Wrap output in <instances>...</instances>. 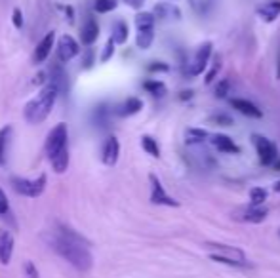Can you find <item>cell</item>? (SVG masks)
<instances>
[{
    "label": "cell",
    "mask_w": 280,
    "mask_h": 278,
    "mask_svg": "<svg viewBox=\"0 0 280 278\" xmlns=\"http://www.w3.org/2000/svg\"><path fill=\"white\" fill-rule=\"evenodd\" d=\"M48 244L56 254L61 255L67 263H71L80 273H88L94 267V255L90 254V250L82 244L69 240V238H63L61 234L48 236Z\"/></svg>",
    "instance_id": "6da1fadb"
},
{
    "label": "cell",
    "mask_w": 280,
    "mask_h": 278,
    "mask_svg": "<svg viewBox=\"0 0 280 278\" xmlns=\"http://www.w3.org/2000/svg\"><path fill=\"white\" fill-rule=\"evenodd\" d=\"M57 96H59V92L56 86L46 84L44 88H40V92L23 107V118L33 126L44 122L54 109Z\"/></svg>",
    "instance_id": "7a4b0ae2"
},
{
    "label": "cell",
    "mask_w": 280,
    "mask_h": 278,
    "mask_svg": "<svg viewBox=\"0 0 280 278\" xmlns=\"http://www.w3.org/2000/svg\"><path fill=\"white\" fill-rule=\"evenodd\" d=\"M65 147H69V130H67V124L65 122H59L48 133L46 143H44V151H46L48 158H52L56 157L61 149H65Z\"/></svg>",
    "instance_id": "3957f363"
},
{
    "label": "cell",
    "mask_w": 280,
    "mask_h": 278,
    "mask_svg": "<svg viewBox=\"0 0 280 278\" xmlns=\"http://www.w3.org/2000/svg\"><path fill=\"white\" fill-rule=\"evenodd\" d=\"M46 173L38 175L37 179H25V177H12V187L23 196L29 198H38L40 194L46 191Z\"/></svg>",
    "instance_id": "277c9868"
},
{
    "label": "cell",
    "mask_w": 280,
    "mask_h": 278,
    "mask_svg": "<svg viewBox=\"0 0 280 278\" xmlns=\"http://www.w3.org/2000/svg\"><path fill=\"white\" fill-rule=\"evenodd\" d=\"M252 143L256 147L257 158H259V162H261L263 166H271V164L277 162L279 151H277V145H275L271 139L259 135V133H254V135H252Z\"/></svg>",
    "instance_id": "5b68a950"
},
{
    "label": "cell",
    "mask_w": 280,
    "mask_h": 278,
    "mask_svg": "<svg viewBox=\"0 0 280 278\" xmlns=\"http://www.w3.org/2000/svg\"><path fill=\"white\" fill-rule=\"evenodd\" d=\"M149 181H151V196H149L151 204L168 206V208H177L179 206V202L171 194L166 193V189H164V185H162V181L159 179L157 173H151L149 175Z\"/></svg>",
    "instance_id": "8992f818"
},
{
    "label": "cell",
    "mask_w": 280,
    "mask_h": 278,
    "mask_svg": "<svg viewBox=\"0 0 280 278\" xmlns=\"http://www.w3.org/2000/svg\"><path fill=\"white\" fill-rule=\"evenodd\" d=\"M212 48H214L212 42H204V44H200L196 48L195 56H193V59L189 63V71H187L189 76H200V74L206 71L208 61L212 57Z\"/></svg>",
    "instance_id": "52a82bcc"
},
{
    "label": "cell",
    "mask_w": 280,
    "mask_h": 278,
    "mask_svg": "<svg viewBox=\"0 0 280 278\" xmlns=\"http://www.w3.org/2000/svg\"><path fill=\"white\" fill-rule=\"evenodd\" d=\"M204 248L210 250V254L220 255V257H225V259H232V261H238L242 263L244 267H248V261H246V255L240 248H234V246H227V244H212V242H206Z\"/></svg>",
    "instance_id": "ba28073f"
},
{
    "label": "cell",
    "mask_w": 280,
    "mask_h": 278,
    "mask_svg": "<svg viewBox=\"0 0 280 278\" xmlns=\"http://www.w3.org/2000/svg\"><path fill=\"white\" fill-rule=\"evenodd\" d=\"M80 54V44L71 35H63L57 40V59L59 63H69Z\"/></svg>",
    "instance_id": "9c48e42d"
},
{
    "label": "cell",
    "mask_w": 280,
    "mask_h": 278,
    "mask_svg": "<svg viewBox=\"0 0 280 278\" xmlns=\"http://www.w3.org/2000/svg\"><path fill=\"white\" fill-rule=\"evenodd\" d=\"M210 143H212V147H214L218 153H223V155H240V151H242V149L236 145L229 135H225V133H216V135H212Z\"/></svg>",
    "instance_id": "30bf717a"
},
{
    "label": "cell",
    "mask_w": 280,
    "mask_h": 278,
    "mask_svg": "<svg viewBox=\"0 0 280 278\" xmlns=\"http://www.w3.org/2000/svg\"><path fill=\"white\" fill-rule=\"evenodd\" d=\"M118 157H120V143L114 135H111L101 149V160L105 166H114L118 162Z\"/></svg>",
    "instance_id": "8fae6325"
},
{
    "label": "cell",
    "mask_w": 280,
    "mask_h": 278,
    "mask_svg": "<svg viewBox=\"0 0 280 278\" xmlns=\"http://www.w3.org/2000/svg\"><path fill=\"white\" fill-rule=\"evenodd\" d=\"M54 44H56V31H50V33H46V37L37 44L33 61H35L37 65H42L44 61L48 59V56H50V52H52V48H54Z\"/></svg>",
    "instance_id": "7c38bea8"
},
{
    "label": "cell",
    "mask_w": 280,
    "mask_h": 278,
    "mask_svg": "<svg viewBox=\"0 0 280 278\" xmlns=\"http://www.w3.org/2000/svg\"><path fill=\"white\" fill-rule=\"evenodd\" d=\"M256 15L265 23L277 21V17L280 15V0H267V2L256 6Z\"/></svg>",
    "instance_id": "4fadbf2b"
},
{
    "label": "cell",
    "mask_w": 280,
    "mask_h": 278,
    "mask_svg": "<svg viewBox=\"0 0 280 278\" xmlns=\"http://www.w3.org/2000/svg\"><path fill=\"white\" fill-rule=\"evenodd\" d=\"M232 109H236L240 114L248 116V118H263V111L259 109L257 105H254L252 101L242 99V97H232L231 99Z\"/></svg>",
    "instance_id": "5bb4252c"
},
{
    "label": "cell",
    "mask_w": 280,
    "mask_h": 278,
    "mask_svg": "<svg viewBox=\"0 0 280 278\" xmlns=\"http://www.w3.org/2000/svg\"><path fill=\"white\" fill-rule=\"evenodd\" d=\"M61 65H63V63H57V61H56V65L50 69L48 84L56 86L59 94H65V92L69 90V78H67V73L63 71V67H61Z\"/></svg>",
    "instance_id": "9a60e30c"
},
{
    "label": "cell",
    "mask_w": 280,
    "mask_h": 278,
    "mask_svg": "<svg viewBox=\"0 0 280 278\" xmlns=\"http://www.w3.org/2000/svg\"><path fill=\"white\" fill-rule=\"evenodd\" d=\"M13 255V236L8 230L0 229V263L10 265Z\"/></svg>",
    "instance_id": "2e32d148"
},
{
    "label": "cell",
    "mask_w": 280,
    "mask_h": 278,
    "mask_svg": "<svg viewBox=\"0 0 280 278\" xmlns=\"http://www.w3.org/2000/svg\"><path fill=\"white\" fill-rule=\"evenodd\" d=\"M153 13H155V17H160V19H171V17L173 19H179L181 17L179 8L173 6L171 2H160V4H157Z\"/></svg>",
    "instance_id": "e0dca14e"
},
{
    "label": "cell",
    "mask_w": 280,
    "mask_h": 278,
    "mask_svg": "<svg viewBox=\"0 0 280 278\" xmlns=\"http://www.w3.org/2000/svg\"><path fill=\"white\" fill-rule=\"evenodd\" d=\"M99 37V25L98 21L94 19V17H90L88 21H86L84 29H82V35H80V38H82V44H84L86 48L88 46H92L96 40H98Z\"/></svg>",
    "instance_id": "ac0fdd59"
},
{
    "label": "cell",
    "mask_w": 280,
    "mask_h": 278,
    "mask_svg": "<svg viewBox=\"0 0 280 278\" xmlns=\"http://www.w3.org/2000/svg\"><path fill=\"white\" fill-rule=\"evenodd\" d=\"M12 135L13 128L8 124L4 128H0V166L6 164V158H8V147L12 143Z\"/></svg>",
    "instance_id": "d6986e66"
},
{
    "label": "cell",
    "mask_w": 280,
    "mask_h": 278,
    "mask_svg": "<svg viewBox=\"0 0 280 278\" xmlns=\"http://www.w3.org/2000/svg\"><path fill=\"white\" fill-rule=\"evenodd\" d=\"M141 109H143V101L139 97H128L120 107H118L116 112H118V116H134Z\"/></svg>",
    "instance_id": "ffe728a7"
},
{
    "label": "cell",
    "mask_w": 280,
    "mask_h": 278,
    "mask_svg": "<svg viewBox=\"0 0 280 278\" xmlns=\"http://www.w3.org/2000/svg\"><path fill=\"white\" fill-rule=\"evenodd\" d=\"M50 162H52V168H54L56 173H65L67 168H69V147L61 149L56 157L50 158Z\"/></svg>",
    "instance_id": "44dd1931"
},
{
    "label": "cell",
    "mask_w": 280,
    "mask_h": 278,
    "mask_svg": "<svg viewBox=\"0 0 280 278\" xmlns=\"http://www.w3.org/2000/svg\"><path fill=\"white\" fill-rule=\"evenodd\" d=\"M208 137H210V133L204 128H187L185 130V143L187 145H200Z\"/></svg>",
    "instance_id": "7402d4cb"
},
{
    "label": "cell",
    "mask_w": 280,
    "mask_h": 278,
    "mask_svg": "<svg viewBox=\"0 0 280 278\" xmlns=\"http://www.w3.org/2000/svg\"><path fill=\"white\" fill-rule=\"evenodd\" d=\"M128 35H130V29H128V23L124 19H118L112 23V33H111V38L116 42V44H126L128 40Z\"/></svg>",
    "instance_id": "603a6c76"
},
{
    "label": "cell",
    "mask_w": 280,
    "mask_h": 278,
    "mask_svg": "<svg viewBox=\"0 0 280 278\" xmlns=\"http://www.w3.org/2000/svg\"><path fill=\"white\" fill-rule=\"evenodd\" d=\"M155 40V27L153 29H139L135 35V46L139 50H149Z\"/></svg>",
    "instance_id": "cb8c5ba5"
},
{
    "label": "cell",
    "mask_w": 280,
    "mask_h": 278,
    "mask_svg": "<svg viewBox=\"0 0 280 278\" xmlns=\"http://www.w3.org/2000/svg\"><path fill=\"white\" fill-rule=\"evenodd\" d=\"M267 219V208L263 206H250L246 212H244V221L248 223H263Z\"/></svg>",
    "instance_id": "d4e9b609"
},
{
    "label": "cell",
    "mask_w": 280,
    "mask_h": 278,
    "mask_svg": "<svg viewBox=\"0 0 280 278\" xmlns=\"http://www.w3.org/2000/svg\"><path fill=\"white\" fill-rule=\"evenodd\" d=\"M143 88H145V92H149L151 96L155 97H164L166 92H168L166 84L160 82V80H147V82H143Z\"/></svg>",
    "instance_id": "484cf974"
},
{
    "label": "cell",
    "mask_w": 280,
    "mask_h": 278,
    "mask_svg": "<svg viewBox=\"0 0 280 278\" xmlns=\"http://www.w3.org/2000/svg\"><path fill=\"white\" fill-rule=\"evenodd\" d=\"M155 13L153 12H139L135 15V27H137V31L139 29H153L155 27Z\"/></svg>",
    "instance_id": "4316f807"
},
{
    "label": "cell",
    "mask_w": 280,
    "mask_h": 278,
    "mask_svg": "<svg viewBox=\"0 0 280 278\" xmlns=\"http://www.w3.org/2000/svg\"><path fill=\"white\" fill-rule=\"evenodd\" d=\"M141 147H143V151H145L147 155H151V157H155V158L160 157L159 143H157V139H153L151 135H143V137H141Z\"/></svg>",
    "instance_id": "83f0119b"
},
{
    "label": "cell",
    "mask_w": 280,
    "mask_h": 278,
    "mask_svg": "<svg viewBox=\"0 0 280 278\" xmlns=\"http://www.w3.org/2000/svg\"><path fill=\"white\" fill-rule=\"evenodd\" d=\"M267 200V191L263 187H252L250 189V206H263V202Z\"/></svg>",
    "instance_id": "f1b7e54d"
},
{
    "label": "cell",
    "mask_w": 280,
    "mask_h": 278,
    "mask_svg": "<svg viewBox=\"0 0 280 278\" xmlns=\"http://www.w3.org/2000/svg\"><path fill=\"white\" fill-rule=\"evenodd\" d=\"M118 0H96L94 2V12L96 13H109L116 10Z\"/></svg>",
    "instance_id": "f546056e"
},
{
    "label": "cell",
    "mask_w": 280,
    "mask_h": 278,
    "mask_svg": "<svg viewBox=\"0 0 280 278\" xmlns=\"http://www.w3.org/2000/svg\"><path fill=\"white\" fill-rule=\"evenodd\" d=\"M208 124H214V126H232L234 120H232L231 114H227V112H218V114H212L208 118Z\"/></svg>",
    "instance_id": "4dcf8cb0"
},
{
    "label": "cell",
    "mask_w": 280,
    "mask_h": 278,
    "mask_svg": "<svg viewBox=\"0 0 280 278\" xmlns=\"http://www.w3.org/2000/svg\"><path fill=\"white\" fill-rule=\"evenodd\" d=\"M229 94H231V80H229V78H221L220 82L216 84L214 96L218 97V99H225Z\"/></svg>",
    "instance_id": "1f68e13d"
},
{
    "label": "cell",
    "mask_w": 280,
    "mask_h": 278,
    "mask_svg": "<svg viewBox=\"0 0 280 278\" xmlns=\"http://www.w3.org/2000/svg\"><path fill=\"white\" fill-rule=\"evenodd\" d=\"M220 71H221V56H216V57H214V63H212V69L206 73L204 82H206L208 86L214 84V80H216V76L220 74Z\"/></svg>",
    "instance_id": "d6a6232c"
},
{
    "label": "cell",
    "mask_w": 280,
    "mask_h": 278,
    "mask_svg": "<svg viewBox=\"0 0 280 278\" xmlns=\"http://www.w3.org/2000/svg\"><path fill=\"white\" fill-rule=\"evenodd\" d=\"M114 46H116V42L112 40V38H109L107 42H105V48H103V52H101V63H107V61L114 56Z\"/></svg>",
    "instance_id": "836d02e7"
},
{
    "label": "cell",
    "mask_w": 280,
    "mask_h": 278,
    "mask_svg": "<svg viewBox=\"0 0 280 278\" xmlns=\"http://www.w3.org/2000/svg\"><path fill=\"white\" fill-rule=\"evenodd\" d=\"M94 56H96L94 48L88 46L84 52V59H82V69H92V67H94Z\"/></svg>",
    "instance_id": "e575fe53"
},
{
    "label": "cell",
    "mask_w": 280,
    "mask_h": 278,
    "mask_svg": "<svg viewBox=\"0 0 280 278\" xmlns=\"http://www.w3.org/2000/svg\"><path fill=\"white\" fill-rule=\"evenodd\" d=\"M147 69H149V73H168L170 71V65H166L162 61H153Z\"/></svg>",
    "instance_id": "d590c367"
},
{
    "label": "cell",
    "mask_w": 280,
    "mask_h": 278,
    "mask_svg": "<svg viewBox=\"0 0 280 278\" xmlns=\"http://www.w3.org/2000/svg\"><path fill=\"white\" fill-rule=\"evenodd\" d=\"M12 21H13V25H15V29H23V12H21L19 8H13Z\"/></svg>",
    "instance_id": "8d00e7d4"
},
{
    "label": "cell",
    "mask_w": 280,
    "mask_h": 278,
    "mask_svg": "<svg viewBox=\"0 0 280 278\" xmlns=\"http://www.w3.org/2000/svg\"><path fill=\"white\" fill-rule=\"evenodd\" d=\"M10 212V204H8V196L0 189V216H6Z\"/></svg>",
    "instance_id": "74e56055"
},
{
    "label": "cell",
    "mask_w": 280,
    "mask_h": 278,
    "mask_svg": "<svg viewBox=\"0 0 280 278\" xmlns=\"http://www.w3.org/2000/svg\"><path fill=\"white\" fill-rule=\"evenodd\" d=\"M25 273H27L29 278H38V271L33 261H27V263H25Z\"/></svg>",
    "instance_id": "f35d334b"
},
{
    "label": "cell",
    "mask_w": 280,
    "mask_h": 278,
    "mask_svg": "<svg viewBox=\"0 0 280 278\" xmlns=\"http://www.w3.org/2000/svg\"><path fill=\"white\" fill-rule=\"evenodd\" d=\"M50 78H48V73L46 71H40V73H37V76H35V80H33V84H37V86H42V84H46Z\"/></svg>",
    "instance_id": "ab89813d"
},
{
    "label": "cell",
    "mask_w": 280,
    "mask_h": 278,
    "mask_svg": "<svg viewBox=\"0 0 280 278\" xmlns=\"http://www.w3.org/2000/svg\"><path fill=\"white\" fill-rule=\"evenodd\" d=\"M124 2H126L130 8H134V10H139V8L145 4V0H124Z\"/></svg>",
    "instance_id": "60d3db41"
},
{
    "label": "cell",
    "mask_w": 280,
    "mask_h": 278,
    "mask_svg": "<svg viewBox=\"0 0 280 278\" xmlns=\"http://www.w3.org/2000/svg\"><path fill=\"white\" fill-rule=\"evenodd\" d=\"M63 10H65V13H67V21H69V23H73L74 21V8L73 6H63Z\"/></svg>",
    "instance_id": "b9f144b4"
},
{
    "label": "cell",
    "mask_w": 280,
    "mask_h": 278,
    "mask_svg": "<svg viewBox=\"0 0 280 278\" xmlns=\"http://www.w3.org/2000/svg\"><path fill=\"white\" fill-rule=\"evenodd\" d=\"M277 78H280V44L277 50Z\"/></svg>",
    "instance_id": "7bdbcfd3"
},
{
    "label": "cell",
    "mask_w": 280,
    "mask_h": 278,
    "mask_svg": "<svg viewBox=\"0 0 280 278\" xmlns=\"http://www.w3.org/2000/svg\"><path fill=\"white\" fill-rule=\"evenodd\" d=\"M191 97H193V90H187V92L179 94V99H191Z\"/></svg>",
    "instance_id": "ee69618b"
},
{
    "label": "cell",
    "mask_w": 280,
    "mask_h": 278,
    "mask_svg": "<svg viewBox=\"0 0 280 278\" xmlns=\"http://www.w3.org/2000/svg\"><path fill=\"white\" fill-rule=\"evenodd\" d=\"M273 189H275L277 193H280V181H277V183H275V185H273Z\"/></svg>",
    "instance_id": "f6af8a7d"
},
{
    "label": "cell",
    "mask_w": 280,
    "mask_h": 278,
    "mask_svg": "<svg viewBox=\"0 0 280 278\" xmlns=\"http://www.w3.org/2000/svg\"><path fill=\"white\" fill-rule=\"evenodd\" d=\"M164 2H175V0H164Z\"/></svg>",
    "instance_id": "bcb514c9"
}]
</instances>
